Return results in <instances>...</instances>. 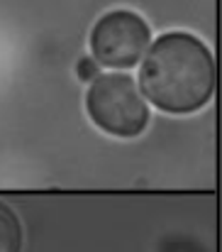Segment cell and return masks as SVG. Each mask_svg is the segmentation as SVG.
<instances>
[{
	"label": "cell",
	"instance_id": "1",
	"mask_svg": "<svg viewBox=\"0 0 222 252\" xmlns=\"http://www.w3.org/2000/svg\"><path fill=\"white\" fill-rule=\"evenodd\" d=\"M218 66L210 47L183 30L159 34L139 66L144 100L171 115H188L205 108L215 93Z\"/></svg>",
	"mask_w": 222,
	"mask_h": 252
},
{
	"label": "cell",
	"instance_id": "2",
	"mask_svg": "<svg viewBox=\"0 0 222 252\" xmlns=\"http://www.w3.org/2000/svg\"><path fill=\"white\" fill-rule=\"evenodd\" d=\"M85 113L105 135L132 140L149 125V103L130 74H98L85 91Z\"/></svg>",
	"mask_w": 222,
	"mask_h": 252
},
{
	"label": "cell",
	"instance_id": "3",
	"mask_svg": "<svg viewBox=\"0 0 222 252\" xmlns=\"http://www.w3.org/2000/svg\"><path fill=\"white\" fill-rule=\"evenodd\" d=\"M90 54L98 66L132 69L151 44L149 22L130 7H115L103 12L90 30Z\"/></svg>",
	"mask_w": 222,
	"mask_h": 252
},
{
	"label": "cell",
	"instance_id": "4",
	"mask_svg": "<svg viewBox=\"0 0 222 252\" xmlns=\"http://www.w3.org/2000/svg\"><path fill=\"white\" fill-rule=\"evenodd\" d=\"M22 250V223L17 213L0 201V252Z\"/></svg>",
	"mask_w": 222,
	"mask_h": 252
},
{
	"label": "cell",
	"instance_id": "5",
	"mask_svg": "<svg viewBox=\"0 0 222 252\" xmlns=\"http://www.w3.org/2000/svg\"><path fill=\"white\" fill-rule=\"evenodd\" d=\"M78 76L83 79V81H93L95 76H98V64L93 62V59H81L78 62Z\"/></svg>",
	"mask_w": 222,
	"mask_h": 252
}]
</instances>
